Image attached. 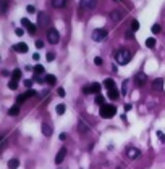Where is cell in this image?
<instances>
[{"label": "cell", "mask_w": 165, "mask_h": 169, "mask_svg": "<svg viewBox=\"0 0 165 169\" xmlns=\"http://www.w3.org/2000/svg\"><path fill=\"white\" fill-rule=\"evenodd\" d=\"M115 60H117V63L118 65H126L128 61L131 60V53H130V50H126V48H120V50H117L115 52Z\"/></svg>", "instance_id": "6da1fadb"}, {"label": "cell", "mask_w": 165, "mask_h": 169, "mask_svg": "<svg viewBox=\"0 0 165 169\" xmlns=\"http://www.w3.org/2000/svg\"><path fill=\"white\" fill-rule=\"evenodd\" d=\"M99 113H100V116H102V118H105V119H110V118L115 116L117 108L113 106V105H104V106H100Z\"/></svg>", "instance_id": "7a4b0ae2"}, {"label": "cell", "mask_w": 165, "mask_h": 169, "mask_svg": "<svg viewBox=\"0 0 165 169\" xmlns=\"http://www.w3.org/2000/svg\"><path fill=\"white\" fill-rule=\"evenodd\" d=\"M37 26L39 28H47V26H50V16L46 13V11H41V13H39Z\"/></svg>", "instance_id": "3957f363"}, {"label": "cell", "mask_w": 165, "mask_h": 169, "mask_svg": "<svg viewBox=\"0 0 165 169\" xmlns=\"http://www.w3.org/2000/svg\"><path fill=\"white\" fill-rule=\"evenodd\" d=\"M47 40L50 42V44H58V40H60V34H58V31L57 29H49L47 31Z\"/></svg>", "instance_id": "277c9868"}, {"label": "cell", "mask_w": 165, "mask_h": 169, "mask_svg": "<svg viewBox=\"0 0 165 169\" xmlns=\"http://www.w3.org/2000/svg\"><path fill=\"white\" fill-rule=\"evenodd\" d=\"M92 39H94L95 42H102L107 39V31L105 29H95L94 32H92Z\"/></svg>", "instance_id": "5b68a950"}, {"label": "cell", "mask_w": 165, "mask_h": 169, "mask_svg": "<svg viewBox=\"0 0 165 169\" xmlns=\"http://www.w3.org/2000/svg\"><path fill=\"white\" fill-rule=\"evenodd\" d=\"M139 155H141V152L138 148H134V147H128V148H126V156L130 159H136Z\"/></svg>", "instance_id": "8992f818"}, {"label": "cell", "mask_w": 165, "mask_h": 169, "mask_svg": "<svg viewBox=\"0 0 165 169\" xmlns=\"http://www.w3.org/2000/svg\"><path fill=\"white\" fill-rule=\"evenodd\" d=\"M95 0H81V8H84V10H92L95 7Z\"/></svg>", "instance_id": "52a82bcc"}, {"label": "cell", "mask_w": 165, "mask_h": 169, "mask_svg": "<svg viewBox=\"0 0 165 169\" xmlns=\"http://www.w3.org/2000/svg\"><path fill=\"white\" fill-rule=\"evenodd\" d=\"M21 24H23V26H26V28H28L29 34H36V26H34V24H32L29 19H26V18H23V19H21Z\"/></svg>", "instance_id": "ba28073f"}, {"label": "cell", "mask_w": 165, "mask_h": 169, "mask_svg": "<svg viewBox=\"0 0 165 169\" xmlns=\"http://www.w3.org/2000/svg\"><path fill=\"white\" fill-rule=\"evenodd\" d=\"M13 50H15V52H18V53H26L29 48H28V45H26V44L20 42V44H15L13 45Z\"/></svg>", "instance_id": "9c48e42d"}, {"label": "cell", "mask_w": 165, "mask_h": 169, "mask_svg": "<svg viewBox=\"0 0 165 169\" xmlns=\"http://www.w3.org/2000/svg\"><path fill=\"white\" fill-rule=\"evenodd\" d=\"M134 82H136L138 87H141L144 82H146V74H144V72H138L136 76H134Z\"/></svg>", "instance_id": "30bf717a"}, {"label": "cell", "mask_w": 165, "mask_h": 169, "mask_svg": "<svg viewBox=\"0 0 165 169\" xmlns=\"http://www.w3.org/2000/svg\"><path fill=\"white\" fill-rule=\"evenodd\" d=\"M65 156H67V148H60V152L57 153V156H55V163H57V164L63 163Z\"/></svg>", "instance_id": "8fae6325"}, {"label": "cell", "mask_w": 165, "mask_h": 169, "mask_svg": "<svg viewBox=\"0 0 165 169\" xmlns=\"http://www.w3.org/2000/svg\"><path fill=\"white\" fill-rule=\"evenodd\" d=\"M52 132H53V129L50 127L47 122H44V124H42V134L46 135V137H50V135H52Z\"/></svg>", "instance_id": "7c38bea8"}, {"label": "cell", "mask_w": 165, "mask_h": 169, "mask_svg": "<svg viewBox=\"0 0 165 169\" xmlns=\"http://www.w3.org/2000/svg\"><path fill=\"white\" fill-rule=\"evenodd\" d=\"M65 5H67V0H52L53 8H63Z\"/></svg>", "instance_id": "4fadbf2b"}, {"label": "cell", "mask_w": 165, "mask_h": 169, "mask_svg": "<svg viewBox=\"0 0 165 169\" xmlns=\"http://www.w3.org/2000/svg\"><path fill=\"white\" fill-rule=\"evenodd\" d=\"M109 98H110V100H118V98H120V92L117 89L109 90Z\"/></svg>", "instance_id": "5bb4252c"}, {"label": "cell", "mask_w": 165, "mask_h": 169, "mask_svg": "<svg viewBox=\"0 0 165 169\" xmlns=\"http://www.w3.org/2000/svg\"><path fill=\"white\" fill-rule=\"evenodd\" d=\"M162 89H164V81H162V79H155L154 81V90L162 92Z\"/></svg>", "instance_id": "9a60e30c"}, {"label": "cell", "mask_w": 165, "mask_h": 169, "mask_svg": "<svg viewBox=\"0 0 165 169\" xmlns=\"http://www.w3.org/2000/svg\"><path fill=\"white\" fill-rule=\"evenodd\" d=\"M18 166H20V161H18L16 158H13V159L8 161V169H16Z\"/></svg>", "instance_id": "2e32d148"}, {"label": "cell", "mask_w": 165, "mask_h": 169, "mask_svg": "<svg viewBox=\"0 0 165 169\" xmlns=\"http://www.w3.org/2000/svg\"><path fill=\"white\" fill-rule=\"evenodd\" d=\"M99 92H100V84H97V82L91 84V93H97L99 95Z\"/></svg>", "instance_id": "e0dca14e"}, {"label": "cell", "mask_w": 165, "mask_h": 169, "mask_svg": "<svg viewBox=\"0 0 165 169\" xmlns=\"http://www.w3.org/2000/svg\"><path fill=\"white\" fill-rule=\"evenodd\" d=\"M55 111H57V114H63L65 111H67V106H65L63 103H60V105H57Z\"/></svg>", "instance_id": "ac0fdd59"}, {"label": "cell", "mask_w": 165, "mask_h": 169, "mask_svg": "<svg viewBox=\"0 0 165 169\" xmlns=\"http://www.w3.org/2000/svg\"><path fill=\"white\" fill-rule=\"evenodd\" d=\"M95 103L100 105V106H104V105H105V98H104V97L99 93V95H95Z\"/></svg>", "instance_id": "d6986e66"}, {"label": "cell", "mask_w": 165, "mask_h": 169, "mask_svg": "<svg viewBox=\"0 0 165 169\" xmlns=\"http://www.w3.org/2000/svg\"><path fill=\"white\" fill-rule=\"evenodd\" d=\"M104 86L107 87L109 90H112V89H115V82H113V79H107L105 82H104Z\"/></svg>", "instance_id": "ffe728a7"}, {"label": "cell", "mask_w": 165, "mask_h": 169, "mask_svg": "<svg viewBox=\"0 0 165 169\" xmlns=\"http://www.w3.org/2000/svg\"><path fill=\"white\" fill-rule=\"evenodd\" d=\"M146 47H147V48L155 47V39H154V37H149L147 40H146Z\"/></svg>", "instance_id": "44dd1931"}, {"label": "cell", "mask_w": 165, "mask_h": 169, "mask_svg": "<svg viewBox=\"0 0 165 169\" xmlns=\"http://www.w3.org/2000/svg\"><path fill=\"white\" fill-rule=\"evenodd\" d=\"M46 82H47V84H50V86H53V84L57 82L55 76H52V74H49V76H46Z\"/></svg>", "instance_id": "7402d4cb"}, {"label": "cell", "mask_w": 165, "mask_h": 169, "mask_svg": "<svg viewBox=\"0 0 165 169\" xmlns=\"http://www.w3.org/2000/svg\"><path fill=\"white\" fill-rule=\"evenodd\" d=\"M128 84H130V81H123V86H121V93L123 95H126L128 93Z\"/></svg>", "instance_id": "603a6c76"}, {"label": "cell", "mask_w": 165, "mask_h": 169, "mask_svg": "<svg viewBox=\"0 0 165 169\" xmlns=\"http://www.w3.org/2000/svg\"><path fill=\"white\" fill-rule=\"evenodd\" d=\"M18 113H20V108H18V106H13V108L8 110V114H10V116H16Z\"/></svg>", "instance_id": "cb8c5ba5"}, {"label": "cell", "mask_w": 165, "mask_h": 169, "mask_svg": "<svg viewBox=\"0 0 165 169\" xmlns=\"http://www.w3.org/2000/svg\"><path fill=\"white\" fill-rule=\"evenodd\" d=\"M11 76H13V81H20V77H21V71H20V69H15Z\"/></svg>", "instance_id": "d4e9b609"}, {"label": "cell", "mask_w": 165, "mask_h": 169, "mask_svg": "<svg viewBox=\"0 0 165 169\" xmlns=\"http://www.w3.org/2000/svg\"><path fill=\"white\" fill-rule=\"evenodd\" d=\"M78 129H79L81 132H86V131H88V126H86L83 121H79V122H78Z\"/></svg>", "instance_id": "484cf974"}, {"label": "cell", "mask_w": 165, "mask_h": 169, "mask_svg": "<svg viewBox=\"0 0 165 169\" xmlns=\"http://www.w3.org/2000/svg\"><path fill=\"white\" fill-rule=\"evenodd\" d=\"M8 87H10L11 90H16L18 89V81H10V82H8Z\"/></svg>", "instance_id": "4316f807"}, {"label": "cell", "mask_w": 165, "mask_h": 169, "mask_svg": "<svg viewBox=\"0 0 165 169\" xmlns=\"http://www.w3.org/2000/svg\"><path fill=\"white\" fill-rule=\"evenodd\" d=\"M110 18H112V21H118L120 19V13L118 11H112V13H110Z\"/></svg>", "instance_id": "83f0119b"}, {"label": "cell", "mask_w": 165, "mask_h": 169, "mask_svg": "<svg viewBox=\"0 0 165 169\" xmlns=\"http://www.w3.org/2000/svg\"><path fill=\"white\" fill-rule=\"evenodd\" d=\"M131 29H133V31H138V29H139V23H138L136 19L131 21Z\"/></svg>", "instance_id": "f1b7e54d"}, {"label": "cell", "mask_w": 165, "mask_h": 169, "mask_svg": "<svg viewBox=\"0 0 165 169\" xmlns=\"http://www.w3.org/2000/svg\"><path fill=\"white\" fill-rule=\"evenodd\" d=\"M34 71L37 72V74H41V72H44V66L42 65H36L34 66Z\"/></svg>", "instance_id": "f546056e"}, {"label": "cell", "mask_w": 165, "mask_h": 169, "mask_svg": "<svg viewBox=\"0 0 165 169\" xmlns=\"http://www.w3.org/2000/svg\"><path fill=\"white\" fill-rule=\"evenodd\" d=\"M26 98H28V97H26V93H23V95H20V97L16 98V103H18V105H20V103H23V102H25Z\"/></svg>", "instance_id": "4dcf8cb0"}, {"label": "cell", "mask_w": 165, "mask_h": 169, "mask_svg": "<svg viewBox=\"0 0 165 169\" xmlns=\"http://www.w3.org/2000/svg\"><path fill=\"white\" fill-rule=\"evenodd\" d=\"M151 31L154 32V34H159V32H160V26H159V24H154L151 28Z\"/></svg>", "instance_id": "1f68e13d"}, {"label": "cell", "mask_w": 165, "mask_h": 169, "mask_svg": "<svg viewBox=\"0 0 165 169\" xmlns=\"http://www.w3.org/2000/svg\"><path fill=\"white\" fill-rule=\"evenodd\" d=\"M7 7H8V3H7V0H2V13H7Z\"/></svg>", "instance_id": "d6a6232c"}, {"label": "cell", "mask_w": 165, "mask_h": 169, "mask_svg": "<svg viewBox=\"0 0 165 169\" xmlns=\"http://www.w3.org/2000/svg\"><path fill=\"white\" fill-rule=\"evenodd\" d=\"M53 60H55V53L49 52V53H47V61H53Z\"/></svg>", "instance_id": "836d02e7"}, {"label": "cell", "mask_w": 165, "mask_h": 169, "mask_svg": "<svg viewBox=\"0 0 165 169\" xmlns=\"http://www.w3.org/2000/svg\"><path fill=\"white\" fill-rule=\"evenodd\" d=\"M157 137L160 138V142H165V134L162 131H157Z\"/></svg>", "instance_id": "e575fe53"}, {"label": "cell", "mask_w": 165, "mask_h": 169, "mask_svg": "<svg viewBox=\"0 0 165 169\" xmlns=\"http://www.w3.org/2000/svg\"><path fill=\"white\" fill-rule=\"evenodd\" d=\"M94 63H95L97 66H100V65H102V58H100V56H95V58H94Z\"/></svg>", "instance_id": "d590c367"}, {"label": "cell", "mask_w": 165, "mask_h": 169, "mask_svg": "<svg viewBox=\"0 0 165 169\" xmlns=\"http://www.w3.org/2000/svg\"><path fill=\"white\" fill-rule=\"evenodd\" d=\"M36 47H37V48H42L44 47V42L42 40H36Z\"/></svg>", "instance_id": "8d00e7d4"}, {"label": "cell", "mask_w": 165, "mask_h": 169, "mask_svg": "<svg viewBox=\"0 0 165 169\" xmlns=\"http://www.w3.org/2000/svg\"><path fill=\"white\" fill-rule=\"evenodd\" d=\"M83 92H84V93H91V86H86V87H83Z\"/></svg>", "instance_id": "74e56055"}, {"label": "cell", "mask_w": 165, "mask_h": 169, "mask_svg": "<svg viewBox=\"0 0 165 169\" xmlns=\"http://www.w3.org/2000/svg\"><path fill=\"white\" fill-rule=\"evenodd\" d=\"M34 95H36L34 90H29V92H26V97H28V98H29V97H34Z\"/></svg>", "instance_id": "f35d334b"}, {"label": "cell", "mask_w": 165, "mask_h": 169, "mask_svg": "<svg viewBox=\"0 0 165 169\" xmlns=\"http://www.w3.org/2000/svg\"><path fill=\"white\" fill-rule=\"evenodd\" d=\"M26 10H28L29 13H34V11H36V10H34V7H32V5H28V8H26Z\"/></svg>", "instance_id": "ab89813d"}, {"label": "cell", "mask_w": 165, "mask_h": 169, "mask_svg": "<svg viewBox=\"0 0 165 169\" xmlns=\"http://www.w3.org/2000/svg\"><path fill=\"white\" fill-rule=\"evenodd\" d=\"M58 95L60 97H65V89H62V87H60V89H58Z\"/></svg>", "instance_id": "60d3db41"}, {"label": "cell", "mask_w": 165, "mask_h": 169, "mask_svg": "<svg viewBox=\"0 0 165 169\" xmlns=\"http://www.w3.org/2000/svg\"><path fill=\"white\" fill-rule=\"evenodd\" d=\"M25 86H26V87H31V86H32V81H31V79L25 81Z\"/></svg>", "instance_id": "b9f144b4"}, {"label": "cell", "mask_w": 165, "mask_h": 169, "mask_svg": "<svg viewBox=\"0 0 165 169\" xmlns=\"http://www.w3.org/2000/svg\"><path fill=\"white\" fill-rule=\"evenodd\" d=\"M15 32H16V35H23V29H21V28H18Z\"/></svg>", "instance_id": "7bdbcfd3"}, {"label": "cell", "mask_w": 165, "mask_h": 169, "mask_svg": "<svg viewBox=\"0 0 165 169\" xmlns=\"http://www.w3.org/2000/svg\"><path fill=\"white\" fill-rule=\"evenodd\" d=\"M126 39H133V32L128 31V32H126Z\"/></svg>", "instance_id": "ee69618b"}, {"label": "cell", "mask_w": 165, "mask_h": 169, "mask_svg": "<svg viewBox=\"0 0 165 169\" xmlns=\"http://www.w3.org/2000/svg\"><path fill=\"white\" fill-rule=\"evenodd\" d=\"M67 138V134H60V140H65Z\"/></svg>", "instance_id": "f6af8a7d"}, {"label": "cell", "mask_w": 165, "mask_h": 169, "mask_svg": "<svg viewBox=\"0 0 165 169\" xmlns=\"http://www.w3.org/2000/svg\"><path fill=\"white\" fill-rule=\"evenodd\" d=\"M131 108H133V106H131V105H125V110H126V111H130Z\"/></svg>", "instance_id": "bcb514c9"}, {"label": "cell", "mask_w": 165, "mask_h": 169, "mask_svg": "<svg viewBox=\"0 0 165 169\" xmlns=\"http://www.w3.org/2000/svg\"><path fill=\"white\" fill-rule=\"evenodd\" d=\"M113 2H121V0H113Z\"/></svg>", "instance_id": "7dc6e473"}]
</instances>
